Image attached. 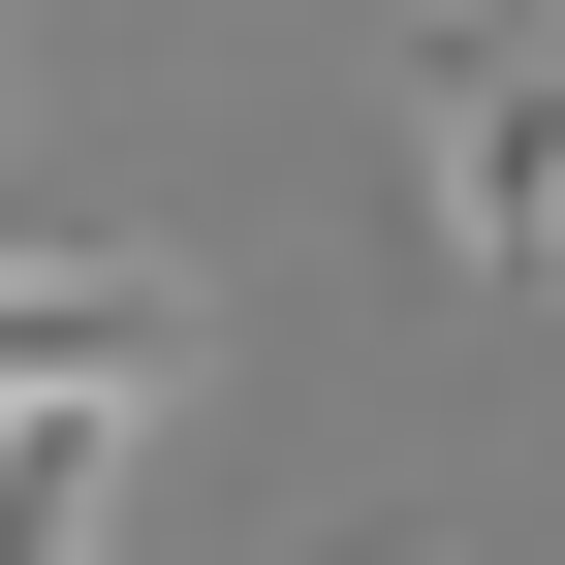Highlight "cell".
<instances>
[{
  "label": "cell",
  "instance_id": "2",
  "mask_svg": "<svg viewBox=\"0 0 565 565\" xmlns=\"http://www.w3.org/2000/svg\"><path fill=\"white\" fill-rule=\"evenodd\" d=\"M63 377L158 408L189 377V252H0V408H63Z\"/></svg>",
  "mask_w": 565,
  "mask_h": 565
},
{
  "label": "cell",
  "instance_id": "3",
  "mask_svg": "<svg viewBox=\"0 0 565 565\" xmlns=\"http://www.w3.org/2000/svg\"><path fill=\"white\" fill-rule=\"evenodd\" d=\"M126 440H158L126 377H63V408H0V565H126Z\"/></svg>",
  "mask_w": 565,
  "mask_h": 565
},
{
  "label": "cell",
  "instance_id": "1",
  "mask_svg": "<svg viewBox=\"0 0 565 565\" xmlns=\"http://www.w3.org/2000/svg\"><path fill=\"white\" fill-rule=\"evenodd\" d=\"M408 158L471 282H565V32H408Z\"/></svg>",
  "mask_w": 565,
  "mask_h": 565
}]
</instances>
